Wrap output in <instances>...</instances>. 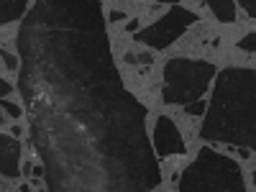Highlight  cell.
<instances>
[{"label":"cell","mask_w":256,"mask_h":192,"mask_svg":"<svg viewBox=\"0 0 256 192\" xmlns=\"http://www.w3.org/2000/svg\"><path fill=\"white\" fill-rule=\"evenodd\" d=\"M77 74L67 77L41 31L26 18L18 31L20 56H28L59 88L34 67L20 64L18 90L31 116V144L49 166L62 144L82 141L80 192H90L88 159H100L113 192H152L162 184L159 159L146 141L148 108L123 88L105 36L100 0H67Z\"/></svg>","instance_id":"6da1fadb"},{"label":"cell","mask_w":256,"mask_h":192,"mask_svg":"<svg viewBox=\"0 0 256 192\" xmlns=\"http://www.w3.org/2000/svg\"><path fill=\"white\" fill-rule=\"evenodd\" d=\"M212 105H233L248 108L251 113H210L200 126L202 141H226L230 146L254 148L256 152V95L244 77V67H226L218 72Z\"/></svg>","instance_id":"7a4b0ae2"},{"label":"cell","mask_w":256,"mask_h":192,"mask_svg":"<svg viewBox=\"0 0 256 192\" xmlns=\"http://www.w3.org/2000/svg\"><path fill=\"white\" fill-rule=\"evenodd\" d=\"M180 192H246L241 164L202 146L195 162L182 174H174Z\"/></svg>","instance_id":"3957f363"},{"label":"cell","mask_w":256,"mask_h":192,"mask_svg":"<svg viewBox=\"0 0 256 192\" xmlns=\"http://www.w3.org/2000/svg\"><path fill=\"white\" fill-rule=\"evenodd\" d=\"M162 77H164L162 100L166 105H190L205 98L210 82L218 77V67L208 59L172 56L166 59Z\"/></svg>","instance_id":"277c9868"},{"label":"cell","mask_w":256,"mask_h":192,"mask_svg":"<svg viewBox=\"0 0 256 192\" xmlns=\"http://www.w3.org/2000/svg\"><path fill=\"white\" fill-rule=\"evenodd\" d=\"M198 20H200V16L195 10L182 8V6H172L169 13L162 16L156 24L146 26V28H138L134 34V41H138V44L154 49V52H164V49L172 46L190 26H195Z\"/></svg>","instance_id":"5b68a950"},{"label":"cell","mask_w":256,"mask_h":192,"mask_svg":"<svg viewBox=\"0 0 256 192\" xmlns=\"http://www.w3.org/2000/svg\"><path fill=\"white\" fill-rule=\"evenodd\" d=\"M154 152H156V159L187 154V144L180 134L177 123L169 116H159L154 123Z\"/></svg>","instance_id":"8992f818"},{"label":"cell","mask_w":256,"mask_h":192,"mask_svg":"<svg viewBox=\"0 0 256 192\" xmlns=\"http://www.w3.org/2000/svg\"><path fill=\"white\" fill-rule=\"evenodd\" d=\"M0 174L8 180H18L24 174V169H20V141L8 134H0Z\"/></svg>","instance_id":"52a82bcc"},{"label":"cell","mask_w":256,"mask_h":192,"mask_svg":"<svg viewBox=\"0 0 256 192\" xmlns=\"http://www.w3.org/2000/svg\"><path fill=\"white\" fill-rule=\"evenodd\" d=\"M205 6L212 10V16H216L220 24H226V26L236 24V3H233V0H205Z\"/></svg>","instance_id":"ba28073f"},{"label":"cell","mask_w":256,"mask_h":192,"mask_svg":"<svg viewBox=\"0 0 256 192\" xmlns=\"http://www.w3.org/2000/svg\"><path fill=\"white\" fill-rule=\"evenodd\" d=\"M26 3L28 0H0V26L18 20L26 13Z\"/></svg>","instance_id":"9c48e42d"},{"label":"cell","mask_w":256,"mask_h":192,"mask_svg":"<svg viewBox=\"0 0 256 192\" xmlns=\"http://www.w3.org/2000/svg\"><path fill=\"white\" fill-rule=\"evenodd\" d=\"M184 110H187V116H192V118H200V116H205V110H208V100L200 98V100H195V102L184 105Z\"/></svg>","instance_id":"30bf717a"},{"label":"cell","mask_w":256,"mask_h":192,"mask_svg":"<svg viewBox=\"0 0 256 192\" xmlns=\"http://www.w3.org/2000/svg\"><path fill=\"white\" fill-rule=\"evenodd\" d=\"M0 110L8 113L10 118H20V116H24V108L16 105V102H10V100H6V98H0Z\"/></svg>","instance_id":"8fae6325"},{"label":"cell","mask_w":256,"mask_h":192,"mask_svg":"<svg viewBox=\"0 0 256 192\" xmlns=\"http://www.w3.org/2000/svg\"><path fill=\"white\" fill-rule=\"evenodd\" d=\"M238 49H241V52H256V31L246 34V36L238 41Z\"/></svg>","instance_id":"7c38bea8"},{"label":"cell","mask_w":256,"mask_h":192,"mask_svg":"<svg viewBox=\"0 0 256 192\" xmlns=\"http://www.w3.org/2000/svg\"><path fill=\"white\" fill-rule=\"evenodd\" d=\"M0 56H3V64L8 70H18V62H16V56L10 54V52H6V49H0Z\"/></svg>","instance_id":"4fadbf2b"},{"label":"cell","mask_w":256,"mask_h":192,"mask_svg":"<svg viewBox=\"0 0 256 192\" xmlns=\"http://www.w3.org/2000/svg\"><path fill=\"white\" fill-rule=\"evenodd\" d=\"M238 6H241L251 18H256V0H238Z\"/></svg>","instance_id":"5bb4252c"},{"label":"cell","mask_w":256,"mask_h":192,"mask_svg":"<svg viewBox=\"0 0 256 192\" xmlns=\"http://www.w3.org/2000/svg\"><path fill=\"white\" fill-rule=\"evenodd\" d=\"M10 92H13V84L0 77V98H6V95H10Z\"/></svg>","instance_id":"9a60e30c"},{"label":"cell","mask_w":256,"mask_h":192,"mask_svg":"<svg viewBox=\"0 0 256 192\" xmlns=\"http://www.w3.org/2000/svg\"><path fill=\"white\" fill-rule=\"evenodd\" d=\"M128 18V13H123V10H110V20L113 24H120V20H126Z\"/></svg>","instance_id":"2e32d148"},{"label":"cell","mask_w":256,"mask_h":192,"mask_svg":"<svg viewBox=\"0 0 256 192\" xmlns=\"http://www.w3.org/2000/svg\"><path fill=\"white\" fill-rule=\"evenodd\" d=\"M141 28V24H138V18H131V20H128V24H126V31H131V34H136Z\"/></svg>","instance_id":"e0dca14e"},{"label":"cell","mask_w":256,"mask_h":192,"mask_svg":"<svg viewBox=\"0 0 256 192\" xmlns=\"http://www.w3.org/2000/svg\"><path fill=\"white\" fill-rule=\"evenodd\" d=\"M156 6H180V0H154Z\"/></svg>","instance_id":"ac0fdd59"},{"label":"cell","mask_w":256,"mask_h":192,"mask_svg":"<svg viewBox=\"0 0 256 192\" xmlns=\"http://www.w3.org/2000/svg\"><path fill=\"white\" fill-rule=\"evenodd\" d=\"M34 177L41 180V177H44V169H41V166H34Z\"/></svg>","instance_id":"d6986e66"},{"label":"cell","mask_w":256,"mask_h":192,"mask_svg":"<svg viewBox=\"0 0 256 192\" xmlns=\"http://www.w3.org/2000/svg\"><path fill=\"white\" fill-rule=\"evenodd\" d=\"M20 192H34V190H31V187H28V184L24 182V184H20Z\"/></svg>","instance_id":"ffe728a7"},{"label":"cell","mask_w":256,"mask_h":192,"mask_svg":"<svg viewBox=\"0 0 256 192\" xmlns=\"http://www.w3.org/2000/svg\"><path fill=\"white\" fill-rule=\"evenodd\" d=\"M251 182H254V184H256V172H254V174H251Z\"/></svg>","instance_id":"44dd1931"},{"label":"cell","mask_w":256,"mask_h":192,"mask_svg":"<svg viewBox=\"0 0 256 192\" xmlns=\"http://www.w3.org/2000/svg\"><path fill=\"white\" fill-rule=\"evenodd\" d=\"M0 123H3V118H0Z\"/></svg>","instance_id":"7402d4cb"}]
</instances>
